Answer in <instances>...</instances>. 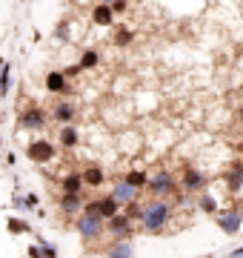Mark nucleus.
Returning <instances> with one entry per match:
<instances>
[{"label":"nucleus","instance_id":"1","mask_svg":"<svg viewBox=\"0 0 243 258\" xmlns=\"http://www.w3.org/2000/svg\"><path fill=\"white\" fill-rule=\"evenodd\" d=\"M172 212H175V204L166 201V198H149V201H143V215H141V221H138V232H146V235L166 232V227L172 224Z\"/></svg>","mask_w":243,"mask_h":258},{"label":"nucleus","instance_id":"2","mask_svg":"<svg viewBox=\"0 0 243 258\" xmlns=\"http://www.w3.org/2000/svg\"><path fill=\"white\" fill-rule=\"evenodd\" d=\"M146 192H149V198H166V201H172V198L180 192V181L175 178V172H169V169H158L155 175H149Z\"/></svg>","mask_w":243,"mask_h":258},{"label":"nucleus","instance_id":"3","mask_svg":"<svg viewBox=\"0 0 243 258\" xmlns=\"http://www.w3.org/2000/svg\"><path fill=\"white\" fill-rule=\"evenodd\" d=\"M49 115L43 106H38V103H29V106H23L18 115V129H23V132H46L49 126Z\"/></svg>","mask_w":243,"mask_h":258},{"label":"nucleus","instance_id":"4","mask_svg":"<svg viewBox=\"0 0 243 258\" xmlns=\"http://www.w3.org/2000/svg\"><path fill=\"white\" fill-rule=\"evenodd\" d=\"M180 189L186 195H197V192H203L206 186H209V175H206L203 169H197L195 164H186V166H180Z\"/></svg>","mask_w":243,"mask_h":258},{"label":"nucleus","instance_id":"5","mask_svg":"<svg viewBox=\"0 0 243 258\" xmlns=\"http://www.w3.org/2000/svg\"><path fill=\"white\" fill-rule=\"evenodd\" d=\"M75 230L83 238V244H92V241H97L106 232V221H103L100 215H86V212H80L75 218Z\"/></svg>","mask_w":243,"mask_h":258},{"label":"nucleus","instance_id":"6","mask_svg":"<svg viewBox=\"0 0 243 258\" xmlns=\"http://www.w3.org/2000/svg\"><path fill=\"white\" fill-rule=\"evenodd\" d=\"M106 235H109L112 241H132L135 235H138V224L132 221L129 215L117 212L114 218L106 221Z\"/></svg>","mask_w":243,"mask_h":258},{"label":"nucleus","instance_id":"7","mask_svg":"<svg viewBox=\"0 0 243 258\" xmlns=\"http://www.w3.org/2000/svg\"><path fill=\"white\" fill-rule=\"evenodd\" d=\"M57 155V144H52L49 138H32L26 144V158L32 164H52Z\"/></svg>","mask_w":243,"mask_h":258},{"label":"nucleus","instance_id":"8","mask_svg":"<svg viewBox=\"0 0 243 258\" xmlns=\"http://www.w3.org/2000/svg\"><path fill=\"white\" fill-rule=\"evenodd\" d=\"M215 224L223 235H237L243 230V207H226V210H220L215 215Z\"/></svg>","mask_w":243,"mask_h":258},{"label":"nucleus","instance_id":"9","mask_svg":"<svg viewBox=\"0 0 243 258\" xmlns=\"http://www.w3.org/2000/svg\"><path fill=\"white\" fill-rule=\"evenodd\" d=\"M43 86H46L49 95H57V98H69V95L75 92V86L63 75V69H49L46 78H43Z\"/></svg>","mask_w":243,"mask_h":258},{"label":"nucleus","instance_id":"10","mask_svg":"<svg viewBox=\"0 0 243 258\" xmlns=\"http://www.w3.org/2000/svg\"><path fill=\"white\" fill-rule=\"evenodd\" d=\"M49 118L55 120V123H60V126H66V123H75V120H77V106L69 101V98H60V101L52 106Z\"/></svg>","mask_w":243,"mask_h":258},{"label":"nucleus","instance_id":"11","mask_svg":"<svg viewBox=\"0 0 243 258\" xmlns=\"http://www.w3.org/2000/svg\"><path fill=\"white\" fill-rule=\"evenodd\" d=\"M83 204H86V192H77V195L60 192V198H57V210L63 212V215H69V218H77V215L83 212Z\"/></svg>","mask_w":243,"mask_h":258},{"label":"nucleus","instance_id":"12","mask_svg":"<svg viewBox=\"0 0 243 258\" xmlns=\"http://www.w3.org/2000/svg\"><path fill=\"white\" fill-rule=\"evenodd\" d=\"M141 192L143 189H135V186H129L126 181H114L112 184V189H109V195H112L117 204H129V201H141Z\"/></svg>","mask_w":243,"mask_h":258},{"label":"nucleus","instance_id":"13","mask_svg":"<svg viewBox=\"0 0 243 258\" xmlns=\"http://www.w3.org/2000/svg\"><path fill=\"white\" fill-rule=\"evenodd\" d=\"M57 147H63L66 152H69V149H77L80 147V129H77L75 123L60 126V132H57Z\"/></svg>","mask_w":243,"mask_h":258},{"label":"nucleus","instance_id":"14","mask_svg":"<svg viewBox=\"0 0 243 258\" xmlns=\"http://www.w3.org/2000/svg\"><path fill=\"white\" fill-rule=\"evenodd\" d=\"M80 175H83L86 189H100V186L106 184V172H103V166H97V164L83 166V169H80Z\"/></svg>","mask_w":243,"mask_h":258},{"label":"nucleus","instance_id":"15","mask_svg":"<svg viewBox=\"0 0 243 258\" xmlns=\"http://www.w3.org/2000/svg\"><path fill=\"white\" fill-rule=\"evenodd\" d=\"M223 181H226V189H229V192H240L243 189V166H240V161H232V164H229V169L223 172Z\"/></svg>","mask_w":243,"mask_h":258},{"label":"nucleus","instance_id":"16","mask_svg":"<svg viewBox=\"0 0 243 258\" xmlns=\"http://www.w3.org/2000/svg\"><path fill=\"white\" fill-rule=\"evenodd\" d=\"M92 23H94V26H100V29L114 26L112 6H109V3H94V6H92Z\"/></svg>","mask_w":243,"mask_h":258},{"label":"nucleus","instance_id":"17","mask_svg":"<svg viewBox=\"0 0 243 258\" xmlns=\"http://www.w3.org/2000/svg\"><path fill=\"white\" fill-rule=\"evenodd\" d=\"M60 192H66V195H77V192H86L83 175H80V172H66V175L60 178Z\"/></svg>","mask_w":243,"mask_h":258},{"label":"nucleus","instance_id":"18","mask_svg":"<svg viewBox=\"0 0 243 258\" xmlns=\"http://www.w3.org/2000/svg\"><path fill=\"white\" fill-rule=\"evenodd\" d=\"M97 201V215H100L103 221H109V218H114L117 212L123 210V204H117L112 198V195H100V198H94Z\"/></svg>","mask_w":243,"mask_h":258},{"label":"nucleus","instance_id":"19","mask_svg":"<svg viewBox=\"0 0 243 258\" xmlns=\"http://www.w3.org/2000/svg\"><path fill=\"white\" fill-rule=\"evenodd\" d=\"M103 255L106 258H135V247H132V241H112L109 247L103 249Z\"/></svg>","mask_w":243,"mask_h":258},{"label":"nucleus","instance_id":"20","mask_svg":"<svg viewBox=\"0 0 243 258\" xmlns=\"http://www.w3.org/2000/svg\"><path fill=\"white\" fill-rule=\"evenodd\" d=\"M195 207H197L200 212H206V215H217V212H220V210H217V198H215L212 192H209V186H206L203 192H197Z\"/></svg>","mask_w":243,"mask_h":258},{"label":"nucleus","instance_id":"21","mask_svg":"<svg viewBox=\"0 0 243 258\" xmlns=\"http://www.w3.org/2000/svg\"><path fill=\"white\" fill-rule=\"evenodd\" d=\"M112 43H114V46H120V49L132 46V43H135V32H132L129 26H123V23H114V35H112Z\"/></svg>","mask_w":243,"mask_h":258},{"label":"nucleus","instance_id":"22","mask_svg":"<svg viewBox=\"0 0 243 258\" xmlns=\"http://www.w3.org/2000/svg\"><path fill=\"white\" fill-rule=\"evenodd\" d=\"M6 230H9L12 235H29V232H35L32 224H29L26 218H18V215H9V218H6Z\"/></svg>","mask_w":243,"mask_h":258},{"label":"nucleus","instance_id":"23","mask_svg":"<svg viewBox=\"0 0 243 258\" xmlns=\"http://www.w3.org/2000/svg\"><path fill=\"white\" fill-rule=\"evenodd\" d=\"M123 181L129 186H135V189H146V184H149V172L146 169H129L126 175H123Z\"/></svg>","mask_w":243,"mask_h":258},{"label":"nucleus","instance_id":"24","mask_svg":"<svg viewBox=\"0 0 243 258\" xmlns=\"http://www.w3.org/2000/svg\"><path fill=\"white\" fill-rule=\"evenodd\" d=\"M12 92V66L6 57H0V98Z\"/></svg>","mask_w":243,"mask_h":258},{"label":"nucleus","instance_id":"25","mask_svg":"<svg viewBox=\"0 0 243 258\" xmlns=\"http://www.w3.org/2000/svg\"><path fill=\"white\" fill-rule=\"evenodd\" d=\"M77 63L83 66V72H89V69H97V63H100V52L97 49H83L80 52V57H77Z\"/></svg>","mask_w":243,"mask_h":258},{"label":"nucleus","instance_id":"26","mask_svg":"<svg viewBox=\"0 0 243 258\" xmlns=\"http://www.w3.org/2000/svg\"><path fill=\"white\" fill-rule=\"evenodd\" d=\"M123 215H129L132 221L138 224L141 221V215H143V201H129V204H123Z\"/></svg>","mask_w":243,"mask_h":258},{"label":"nucleus","instance_id":"27","mask_svg":"<svg viewBox=\"0 0 243 258\" xmlns=\"http://www.w3.org/2000/svg\"><path fill=\"white\" fill-rule=\"evenodd\" d=\"M55 37L60 40V43H69V40H72V32H69V20H60V23H57Z\"/></svg>","mask_w":243,"mask_h":258},{"label":"nucleus","instance_id":"28","mask_svg":"<svg viewBox=\"0 0 243 258\" xmlns=\"http://www.w3.org/2000/svg\"><path fill=\"white\" fill-rule=\"evenodd\" d=\"M35 244L43 249V255H46V258H60V255H57V247L52 244V241H46V238H40V235H38V241H35Z\"/></svg>","mask_w":243,"mask_h":258},{"label":"nucleus","instance_id":"29","mask_svg":"<svg viewBox=\"0 0 243 258\" xmlns=\"http://www.w3.org/2000/svg\"><path fill=\"white\" fill-rule=\"evenodd\" d=\"M38 204H40V198H38L35 192H23V212L38 210Z\"/></svg>","mask_w":243,"mask_h":258},{"label":"nucleus","instance_id":"30","mask_svg":"<svg viewBox=\"0 0 243 258\" xmlns=\"http://www.w3.org/2000/svg\"><path fill=\"white\" fill-rule=\"evenodd\" d=\"M63 75L69 78V81H75V78L83 75V66H80V63H69V66H63Z\"/></svg>","mask_w":243,"mask_h":258},{"label":"nucleus","instance_id":"31","mask_svg":"<svg viewBox=\"0 0 243 258\" xmlns=\"http://www.w3.org/2000/svg\"><path fill=\"white\" fill-rule=\"evenodd\" d=\"M109 6H112L114 18H117V15H126V12H129V0H112Z\"/></svg>","mask_w":243,"mask_h":258},{"label":"nucleus","instance_id":"32","mask_svg":"<svg viewBox=\"0 0 243 258\" xmlns=\"http://www.w3.org/2000/svg\"><path fill=\"white\" fill-rule=\"evenodd\" d=\"M26 255H29V258H46V255H43V249H40L38 244H29V247H26Z\"/></svg>","mask_w":243,"mask_h":258},{"label":"nucleus","instance_id":"33","mask_svg":"<svg viewBox=\"0 0 243 258\" xmlns=\"http://www.w3.org/2000/svg\"><path fill=\"white\" fill-rule=\"evenodd\" d=\"M3 164H6V166H15V164H18V155H15V152H6V161H3Z\"/></svg>","mask_w":243,"mask_h":258},{"label":"nucleus","instance_id":"34","mask_svg":"<svg viewBox=\"0 0 243 258\" xmlns=\"http://www.w3.org/2000/svg\"><path fill=\"white\" fill-rule=\"evenodd\" d=\"M229 258H243V244H240V247H234L232 252H229Z\"/></svg>","mask_w":243,"mask_h":258},{"label":"nucleus","instance_id":"35","mask_svg":"<svg viewBox=\"0 0 243 258\" xmlns=\"http://www.w3.org/2000/svg\"><path fill=\"white\" fill-rule=\"evenodd\" d=\"M237 118H243V106H240V109H237Z\"/></svg>","mask_w":243,"mask_h":258},{"label":"nucleus","instance_id":"36","mask_svg":"<svg viewBox=\"0 0 243 258\" xmlns=\"http://www.w3.org/2000/svg\"><path fill=\"white\" fill-rule=\"evenodd\" d=\"M94 3H112V0H94Z\"/></svg>","mask_w":243,"mask_h":258},{"label":"nucleus","instance_id":"37","mask_svg":"<svg viewBox=\"0 0 243 258\" xmlns=\"http://www.w3.org/2000/svg\"><path fill=\"white\" fill-rule=\"evenodd\" d=\"M237 161H240V166H243V155H240V158H237Z\"/></svg>","mask_w":243,"mask_h":258},{"label":"nucleus","instance_id":"38","mask_svg":"<svg viewBox=\"0 0 243 258\" xmlns=\"http://www.w3.org/2000/svg\"><path fill=\"white\" fill-rule=\"evenodd\" d=\"M0 147H3V138H0Z\"/></svg>","mask_w":243,"mask_h":258},{"label":"nucleus","instance_id":"39","mask_svg":"<svg viewBox=\"0 0 243 258\" xmlns=\"http://www.w3.org/2000/svg\"><path fill=\"white\" fill-rule=\"evenodd\" d=\"M20 3H26V0H20Z\"/></svg>","mask_w":243,"mask_h":258},{"label":"nucleus","instance_id":"40","mask_svg":"<svg viewBox=\"0 0 243 258\" xmlns=\"http://www.w3.org/2000/svg\"><path fill=\"white\" fill-rule=\"evenodd\" d=\"M0 120H3V115H0Z\"/></svg>","mask_w":243,"mask_h":258}]
</instances>
